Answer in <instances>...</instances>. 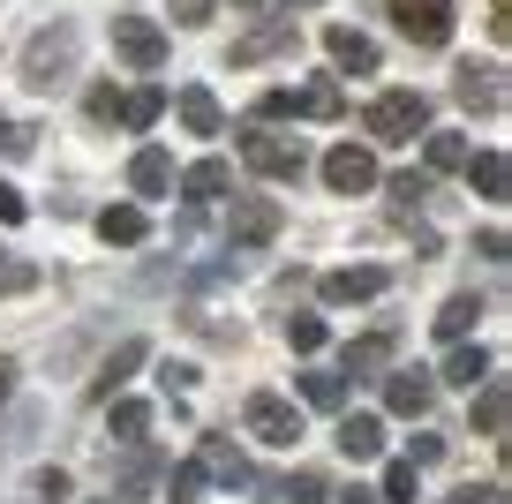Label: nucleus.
<instances>
[{
	"instance_id": "nucleus-8",
	"label": "nucleus",
	"mask_w": 512,
	"mask_h": 504,
	"mask_svg": "<svg viewBox=\"0 0 512 504\" xmlns=\"http://www.w3.org/2000/svg\"><path fill=\"white\" fill-rule=\"evenodd\" d=\"M226 234H234V249H264V241L279 234V204L272 196H241L234 219H226Z\"/></svg>"
},
{
	"instance_id": "nucleus-5",
	"label": "nucleus",
	"mask_w": 512,
	"mask_h": 504,
	"mask_svg": "<svg viewBox=\"0 0 512 504\" xmlns=\"http://www.w3.org/2000/svg\"><path fill=\"white\" fill-rule=\"evenodd\" d=\"M392 23L415 46H445L452 38V0H392Z\"/></svg>"
},
{
	"instance_id": "nucleus-36",
	"label": "nucleus",
	"mask_w": 512,
	"mask_h": 504,
	"mask_svg": "<svg viewBox=\"0 0 512 504\" xmlns=\"http://www.w3.org/2000/svg\"><path fill=\"white\" fill-rule=\"evenodd\" d=\"M422 196H430V174H400V181H392V204H400V211H415Z\"/></svg>"
},
{
	"instance_id": "nucleus-9",
	"label": "nucleus",
	"mask_w": 512,
	"mask_h": 504,
	"mask_svg": "<svg viewBox=\"0 0 512 504\" xmlns=\"http://www.w3.org/2000/svg\"><path fill=\"white\" fill-rule=\"evenodd\" d=\"M384 271L377 264H339V271H324V301H339V309H347V301H377L384 294Z\"/></svg>"
},
{
	"instance_id": "nucleus-16",
	"label": "nucleus",
	"mask_w": 512,
	"mask_h": 504,
	"mask_svg": "<svg viewBox=\"0 0 512 504\" xmlns=\"http://www.w3.org/2000/svg\"><path fill=\"white\" fill-rule=\"evenodd\" d=\"M505 422H512V392H505V377H482V384H475V429L505 444Z\"/></svg>"
},
{
	"instance_id": "nucleus-33",
	"label": "nucleus",
	"mask_w": 512,
	"mask_h": 504,
	"mask_svg": "<svg viewBox=\"0 0 512 504\" xmlns=\"http://www.w3.org/2000/svg\"><path fill=\"white\" fill-rule=\"evenodd\" d=\"M287 497H294V504H324V497H332V482H324L317 467H302V474L287 482Z\"/></svg>"
},
{
	"instance_id": "nucleus-37",
	"label": "nucleus",
	"mask_w": 512,
	"mask_h": 504,
	"mask_svg": "<svg viewBox=\"0 0 512 504\" xmlns=\"http://www.w3.org/2000/svg\"><path fill=\"white\" fill-rule=\"evenodd\" d=\"M91 121H121V91H113V83L91 91Z\"/></svg>"
},
{
	"instance_id": "nucleus-41",
	"label": "nucleus",
	"mask_w": 512,
	"mask_h": 504,
	"mask_svg": "<svg viewBox=\"0 0 512 504\" xmlns=\"http://www.w3.org/2000/svg\"><path fill=\"white\" fill-rule=\"evenodd\" d=\"M490 38H497V46L512 38V0H490Z\"/></svg>"
},
{
	"instance_id": "nucleus-40",
	"label": "nucleus",
	"mask_w": 512,
	"mask_h": 504,
	"mask_svg": "<svg viewBox=\"0 0 512 504\" xmlns=\"http://www.w3.org/2000/svg\"><path fill=\"white\" fill-rule=\"evenodd\" d=\"M159 384H166V392H189L196 369H189V362H166V369H159Z\"/></svg>"
},
{
	"instance_id": "nucleus-18",
	"label": "nucleus",
	"mask_w": 512,
	"mask_h": 504,
	"mask_svg": "<svg viewBox=\"0 0 512 504\" xmlns=\"http://www.w3.org/2000/svg\"><path fill=\"white\" fill-rule=\"evenodd\" d=\"M174 113H181V128H189V136H219V128H226V121H219V98H211L204 83H189V91L174 98Z\"/></svg>"
},
{
	"instance_id": "nucleus-47",
	"label": "nucleus",
	"mask_w": 512,
	"mask_h": 504,
	"mask_svg": "<svg viewBox=\"0 0 512 504\" xmlns=\"http://www.w3.org/2000/svg\"><path fill=\"white\" fill-rule=\"evenodd\" d=\"M181 8V23H211V0H174Z\"/></svg>"
},
{
	"instance_id": "nucleus-7",
	"label": "nucleus",
	"mask_w": 512,
	"mask_h": 504,
	"mask_svg": "<svg viewBox=\"0 0 512 504\" xmlns=\"http://www.w3.org/2000/svg\"><path fill=\"white\" fill-rule=\"evenodd\" d=\"M324 189H332V196H362V189H377V158L354 151V143L324 151Z\"/></svg>"
},
{
	"instance_id": "nucleus-35",
	"label": "nucleus",
	"mask_w": 512,
	"mask_h": 504,
	"mask_svg": "<svg viewBox=\"0 0 512 504\" xmlns=\"http://www.w3.org/2000/svg\"><path fill=\"white\" fill-rule=\"evenodd\" d=\"M31 286H38V264H23V256L0 264V294H31Z\"/></svg>"
},
{
	"instance_id": "nucleus-26",
	"label": "nucleus",
	"mask_w": 512,
	"mask_h": 504,
	"mask_svg": "<svg viewBox=\"0 0 512 504\" xmlns=\"http://www.w3.org/2000/svg\"><path fill=\"white\" fill-rule=\"evenodd\" d=\"M475 316H482V301H475V294H452V301H445V316H437V331H445V339H467V331H475Z\"/></svg>"
},
{
	"instance_id": "nucleus-29",
	"label": "nucleus",
	"mask_w": 512,
	"mask_h": 504,
	"mask_svg": "<svg viewBox=\"0 0 512 504\" xmlns=\"http://www.w3.org/2000/svg\"><path fill=\"white\" fill-rule=\"evenodd\" d=\"M204 467L219 474V482H249V467H241V452H234V444H219V437L204 444Z\"/></svg>"
},
{
	"instance_id": "nucleus-6",
	"label": "nucleus",
	"mask_w": 512,
	"mask_h": 504,
	"mask_svg": "<svg viewBox=\"0 0 512 504\" xmlns=\"http://www.w3.org/2000/svg\"><path fill=\"white\" fill-rule=\"evenodd\" d=\"M113 53H121L128 68H159L166 61V31L151 16H113Z\"/></svg>"
},
{
	"instance_id": "nucleus-43",
	"label": "nucleus",
	"mask_w": 512,
	"mask_h": 504,
	"mask_svg": "<svg viewBox=\"0 0 512 504\" xmlns=\"http://www.w3.org/2000/svg\"><path fill=\"white\" fill-rule=\"evenodd\" d=\"M38 497H46V504H53V497H68V474H61V467H46V474H38Z\"/></svg>"
},
{
	"instance_id": "nucleus-23",
	"label": "nucleus",
	"mask_w": 512,
	"mask_h": 504,
	"mask_svg": "<svg viewBox=\"0 0 512 504\" xmlns=\"http://www.w3.org/2000/svg\"><path fill=\"white\" fill-rule=\"evenodd\" d=\"M302 399H309L317 414H339V407H347V377H339V369H309V377H302Z\"/></svg>"
},
{
	"instance_id": "nucleus-48",
	"label": "nucleus",
	"mask_w": 512,
	"mask_h": 504,
	"mask_svg": "<svg viewBox=\"0 0 512 504\" xmlns=\"http://www.w3.org/2000/svg\"><path fill=\"white\" fill-rule=\"evenodd\" d=\"M16 392V362H8V354H0V399Z\"/></svg>"
},
{
	"instance_id": "nucleus-27",
	"label": "nucleus",
	"mask_w": 512,
	"mask_h": 504,
	"mask_svg": "<svg viewBox=\"0 0 512 504\" xmlns=\"http://www.w3.org/2000/svg\"><path fill=\"white\" fill-rule=\"evenodd\" d=\"M144 429H151V407H136V399L113 407V444H144Z\"/></svg>"
},
{
	"instance_id": "nucleus-42",
	"label": "nucleus",
	"mask_w": 512,
	"mask_h": 504,
	"mask_svg": "<svg viewBox=\"0 0 512 504\" xmlns=\"http://www.w3.org/2000/svg\"><path fill=\"white\" fill-rule=\"evenodd\" d=\"M475 249H482V256H490V264H505V249H512V241H505V226H490V234H482V241H475Z\"/></svg>"
},
{
	"instance_id": "nucleus-25",
	"label": "nucleus",
	"mask_w": 512,
	"mask_h": 504,
	"mask_svg": "<svg viewBox=\"0 0 512 504\" xmlns=\"http://www.w3.org/2000/svg\"><path fill=\"white\" fill-rule=\"evenodd\" d=\"M159 113H166V91H159V83H144L136 98H121V121H128V128H151Z\"/></svg>"
},
{
	"instance_id": "nucleus-44",
	"label": "nucleus",
	"mask_w": 512,
	"mask_h": 504,
	"mask_svg": "<svg viewBox=\"0 0 512 504\" xmlns=\"http://www.w3.org/2000/svg\"><path fill=\"white\" fill-rule=\"evenodd\" d=\"M407 459H415V467H430V459H445V437H415V452H407Z\"/></svg>"
},
{
	"instance_id": "nucleus-22",
	"label": "nucleus",
	"mask_w": 512,
	"mask_h": 504,
	"mask_svg": "<svg viewBox=\"0 0 512 504\" xmlns=\"http://www.w3.org/2000/svg\"><path fill=\"white\" fill-rule=\"evenodd\" d=\"M392 362V331H369V339H354L347 354H339V377H369V369Z\"/></svg>"
},
{
	"instance_id": "nucleus-13",
	"label": "nucleus",
	"mask_w": 512,
	"mask_h": 504,
	"mask_svg": "<svg viewBox=\"0 0 512 504\" xmlns=\"http://www.w3.org/2000/svg\"><path fill=\"white\" fill-rule=\"evenodd\" d=\"M144 234H151L144 204H106V211H98V241H106V249H136Z\"/></svg>"
},
{
	"instance_id": "nucleus-11",
	"label": "nucleus",
	"mask_w": 512,
	"mask_h": 504,
	"mask_svg": "<svg viewBox=\"0 0 512 504\" xmlns=\"http://www.w3.org/2000/svg\"><path fill=\"white\" fill-rule=\"evenodd\" d=\"M497 76H505V68H497V61H467L460 68V83H452V91H460V106L467 113H497V106H505V83H497Z\"/></svg>"
},
{
	"instance_id": "nucleus-46",
	"label": "nucleus",
	"mask_w": 512,
	"mask_h": 504,
	"mask_svg": "<svg viewBox=\"0 0 512 504\" xmlns=\"http://www.w3.org/2000/svg\"><path fill=\"white\" fill-rule=\"evenodd\" d=\"M0 226H23V196L16 189H0Z\"/></svg>"
},
{
	"instance_id": "nucleus-50",
	"label": "nucleus",
	"mask_w": 512,
	"mask_h": 504,
	"mask_svg": "<svg viewBox=\"0 0 512 504\" xmlns=\"http://www.w3.org/2000/svg\"><path fill=\"white\" fill-rule=\"evenodd\" d=\"M234 8H272V0H234Z\"/></svg>"
},
{
	"instance_id": "nucleus-15",
	"label": "nucleus",
	"mask_w": 512,
	"mask_h": 504,
	"mask_svg": "<svg viewBox=\"0 0 512 504\" xmlns=\"http://www.w3.org/2000/svg\"><path fill=\"white\" fill-rule=\"evenodd\" d=\"M144 339H121V347H113L106 354V362H98V377H91V399H113V392H121V384H128V369H144Z\"/></svg>"
},
{
	"instance_id": "nucleus-39",
	"label": "nucleus",
	"mask_w": 512,
	"mask_h": 504,
	"mask_svg": "<svg viewBox=\"0 0 512 504\" xmlns=\"http://www.w3.org/2000/svg\"><path fill=\"white\" fill-rule=\"evenodd\" d=\"M0 151H8V158H31V128L8 121V128H0Z\"/></svg>"
},
{
	"instance_id": "nucleus-32",
	"label": "nucleus",
	"mask_w": 512,
	"mask_h": 504,
	"mask_svg": "<svg viewBox=\"0 0 512 504\" xmlns=\"http://www.w3.org/2000/svg\"><path fill=\"white\" fill-rule=\"evenodd\" d=\"M287 347L294 354H317L324 347V316H287Z\"/></svg>"
},
{
	"instance_id": "nucleus-12",
	"label": "nucleus",
	"mask_w": 512,
	"mask_h": 504,
	"mask_svg": "<svg viewBox=\"0 0 512 504\" xmlns=\"http://www.w3.org/2000/svg\"><path fill=\"white\" fill-rule=\"evenodd\" d=\"M384 407L422 422V414H430V377H422V369H392V377H384Z\"/></svg>"
},
{
	"instance_id": "nucleus-14",
	"label": "nucleus",
	"mask_w": 512,
	"mask_h": 504,
	"mask_svg": "<svg viewBox=\"0 0 512 504\" xmlns=\"http://www.w3.org/2000/svg\"><path fill=\"white\" fill-rule=\"evenodd\" d=\"M294 46H302V31H294V23L249 31V38H234V68H256V61H272V53H294Z\"/></svg>"
},
{
	"instance_id": "nucleus-3",
	"label": "nucleus",
	"mask_w": 512,
	"mask_h": 504,
	"mask_svg": "<svg viewBox=\"0 0 512 504\" xmlns=\"http://www.w3.org/2000/svg\"><path fill=\"white\" fill-rule=\"evenodd\" d=\"M68 68H76V31H68V23L61 31H38L31 53H23V83H31V91H53Z\"/></svg>"
},
{
	"instance_id": "nucleus-20",
	"label": "nucleus",
	"mask_w": 512,
	"mask_h": 504,
	"mask_svg": "<svg viewBox=\"0 0 512 504\" xmlns=\"http://www.w3.org/2000/svg\"><path fill=\"white\" fill-rule=\"evenodd\" d=\"M287 98H294L302 121H339V113H347V91H339V83H302V91H287Z\"/></svg>"
},
{
	"instance_id": "nucleus-31",
	"label": "nucleus",
	"mask_w": 512,
	"mask_h": 504,
	"mask_svg": "<svg viewBox=\"0 0 512 504\" xmlns=\"http://www.w3.org/2000/svg\"><path fill=\"white\" fill-rule=\"evenodd\" d=\"M384 497L392 504H415L422 489H415V459H392V467H384Z\"/></svg>"
},
{
	"instance_id": "nucleus-24",
	"label": "nucleus",
	"mask_w": 512,
	"mask_h": 504,
	"mask_svg": "<svg viewBox=\"0 0 512 504\" xmlns=\"http://www.w3.org/2000/svg\"><path fill=\"white\" fill-rule=\"evenodd\" d=\"M467 181H475L482 196H505V151H467Z\"/></svg>"
},
{
	"instance_id": "nucleus-49",
	"label": "nucleus",
	"mask_w": 512,
	"mask_h": 504,
	"mask_svg": "<svg viewBox=\"0 0 512 504\" xmlns=\"http://www.w3.org/2000/svg\"><path fill=\"white\" fill-rule=\"evenodd\" d=\"M347 504H377V489H347Z\"/></svg>"
},
{
	"instance_id": "nucleus-45",
	"label": "nucleus",
	"mask_w": 512,
	"mask_h": 504,
	"mask_svg": "<svg viewBox=\"0 0 512 504\" xmlns=\"http://www.w3.org/2000/svg\"><path fill=\"white\" fill-rule=\"evenodd\" d=\"M452 504H505V489H497V482H482V489H460Z\"/></svg>"
},
{
	"instance_id": "nucleus-34",
	"label": "nucleus",
	"mask_w": 512,
	"mask_h": 504,
	"mask_svg": "<svg viewBox=\"0 0 512 504\" xmlns=\"http://www.w3.org/2000/svg\"><path fill=\"white\" fill-rule=\"evenodd\" d=\"M174 504H196V489H204V459H189V467H174Z\"/></svg>"
},
{
	"instance_id": "nucleus-10",
	"label": "nucleus",
	"mask_w": 512,
	"mask_h": 504,
	"mask_svg": "<svg viewBox=\"0 0 512 504\" xmlns=\"http://www.w3.org/2000/svg\"><path fill=\"white\" fill-rule=\"evenodd\" d=\"M324 53H332L347 76H377V38H362L354 23H332V31H324Z\"/></svg>"
},
{
	"instance_id": "nucleus-38",
	"label": "nucleus",
	"mask_w": 512,
	"mask_h": 504,
	"mask_svg": "<svg viewBox=\"0 0 512 504\" xmlns=\"http://www.w3.org/2000/svg\"><path fill=\"white\" fill-rule=\"evenodd\" d=\"M287 113H294L287 91H264V98H256V121H287Z\"/></svg>"
},
{
	"instance_id": "nucleus-21",
	"label": "nucleus",
	"mask_w": 512,
	"mask_h": 504,
	"mask_svg": "<svg viewBox=\"0 0 512 504\" xmlns=\"http://www.w3.org/2000/svg\"><path fill=\"white\" fill-rule=\"evenodd\" d=\"M339 452L347 459H377L384 452V422L377 414H347V422H339Z\"/></svg>"
},
{
	"instance_id": "nucleus-19",
	"label": "nucleus",
	"mask_w": 512,
	"mask_h": 504,
	"mask_svg": "<svg viewBox=\"0 0 512 504\" xmlns=\"http://www.w3.org/2000/svg\"><path fill=\"white\" fill-rule=\"evenodd\" d=\"M128 189H136V196H166V189H174V158H166V151H136V158H128Z\"/></svg>"
},
{
	"instance_id": "nucleus-17",
	"label": "nucleus",
	"mask_w": 512,
	"mask_h": 504,
	"mask_svg": "<svg viewBox=\"0 0 512 504\" xmlns=\"http://www.w3.org/2000/svg\"><path fill=\"white\" fill-rule=\"evenodd\" d=\"M226 181H234V166H226V158H196L189 174H181V196H189V204H219Z\"/></svg>"
},
{
	"instance_id": "nucleus-28",
	"label": "nucleus",
	"mask_w": 512,
	"mask_h": 504,
	"mask_svg": "<svg viewBox=\"0 0 512 504\" xmlns=\"http://www.w3.org/2000/svg\"><path fill=\"white\" fill-rule=\"evenodd\" d=\"M445 377H452V384H467V392H475V384L490 377V354H482V347H460V354H452V362H445Z\"/></svg>"
},
{
	"instance_id": "nucleus-1",
	"label": "nucleus",
	"mask_w": 512,
	"mask_h": 504,
	"mask_svg": "<svg viewBox=\"0 0 512 504\" xmlns=\"http://www.w3.org/2000/svg\"><path fill=\"white\" fill-rule=\"evenodd\" d=\"M369 136H377V143L430 136V98H422V91H384L377 106H369Z\"/></svg>"
},
{
	"instance_id": "nucleus-4",
	"label": "nucleus",
	"mask_w": 512,
	"mask_h": 504,
	"mask_svg": "<svg viewBox=\"0 0 512 504\" xmlns=\"http://www.w3.org/2000/svg\"><path fill=\"white\" fill-rule=\"evenodd\" d=\"M241 158H249L256 174H272V181H302V166H309V151L302 143H287V136H241Z\"/></svg>"
},
{
	"instance_id": "nucleus-2",
	"label": "nucleus",
	"mask_w": 512,
	"mask_h": 504,
	"mask_svg": "<svg viewBox=\"0 0 512 504\" xmlns=\"http://www.w3.org/2000/svg\"><path fill=\"white\" fill-rule=\"evenodd\" d=\"M241 422H249V437H256V444H279V452H294V444L309 437L302 407H294V399H279V392H256L249 407H241Z\"/></svg>"
},
{
	"instance_id": "nucleus-30",
	"label": "nucleus",
	"mask_w": 512,
	"mask_h": 504,
	"mask_svg": "<svg viewBox=\"0 0 512 504\" xmlns=\"http://www.w3.org/2000/svg\"><path fill=\"white\" fill-rule=\"evenodd\" d=\"M467 166V136H430V174H460Z\"/></svg>"
}]
</instances>
